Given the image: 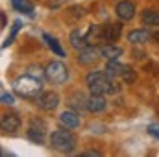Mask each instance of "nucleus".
<instances>
[{"instance_id": "6ab92c4d", "label": "nucleus", "mask_w": 159, "mask_h": 157, "mask_svg": "<svg viewBox=\"0 0 159 157\" xmlns=\"http://www.w3.org/2000/svg\"><path fill=\"white\" fill-rule=\"evenodd\" d=\"M70 44H72L76 50H83L85 46H89L87 41H85V35H81L78 30H74V32L70 34Z\"/></svg>"}, {"instance_id": "423d86ee", "label": "nucleus", "mask_w": 159, "mask_h": 157, "mask_svg": "<svg viewBox=\"0 0 159 157\" xmlns=\"http://www.w3.org/2000/svg\"><path fill=\"white\" fill-rule=\"evenodd\" d=\"M28 137L32 142H37V144H43L44 139H46V128L41 120H32L30 128H28Z\"/></svg>"}, {"instance_id": "ddd939ff", "label": "nucleus", "mask_w": 159, "mask_h": 157, "mask_svg": "<svg viewBox=\"0 0 159 157\" xmlns=\"http://www.w3.org/2000/svg\"><path fill=\"white\" fill-rule=\"evenodd\" d=\"M98 56H100V52H96L94 46H85L83 50H80L78 63H81V65H91V63H94L98 59Z\"/></svg>"}, {"instance_id": "a878e982", "label": "nucleus", "mask_w": 159, "mask_h": 157, "mask_svg": "<svg viewBox=\"0 0 159 157\" xmlns=\"http://www.w3.org/2000/svg\"><path fill=\"white\" fill-rule=\"evenodd\" d=\"M0 24L2 28H6V13H0Z\"/></svg>"}, {"instance_id": "f3484780", "label": "nucleus", "mask_w": 159, "mask_h": 157, "mask_svg": "<svg viewBox=\"0 0 159 157\" xmlns=\"http://www.w3.org/2000/svg\"><path fill=\"white\" fill-rule=\"evenodd\" d=\"M143 22H144L146 26H159V11L144 9V11H143Z\"/></svg>"}, {"instance_id": "5701e85b", "label": "nucleus", "mask_w": 159, "mask_h": 157, "mask_svg": "<svg viewBox=\"0 0 159 157\" xmlns=\"http://www.w3.org/2000/svg\"><path fill=\"white\" fill-rule=\"evenodd\" d=\"M15 100H13V96L9 94V92H2V104H6V105H11Z\"/></svg>"}, {"instance_id": "4468645a", "label": "nucleus", "mask_w": 159, "mask_h": 157, "mask_svg": "<svg viewBox=\"0 0 159 157\" xmlns=\"http://www.w3.org/2000/svg\"><path fill=\"white\" fill-rule=\"evenodd\" d=\"M100 56H102L104 59H107V61H111V59H119L120 56H122V48L115 46V44H106V46L100 48Z\"/></svg>"}, {"instance_id": "39448f33", "label": "nucleus", "mask_w": 159, "mask_h": 157, "mask_svg": "<svg viewBox=\"0 0 159 157\" xmlns=\"http://www.w3.org/2000/svg\"><path fill=\"white\" fill-rule=\"evenodd\" d=\"M35 102H37V105L43 111H54L59 105V96L56 92H52V91H46V92H41L35 98Z\"/></svg>"}, {"instance_id": "6e6552de", "label": "nucleus", "mask_w": 159, "mask_h": 157, "mask_svg": "<svg viewBox=\"0 0 159 157\" xmlns=\"http://www.w3.org/2000/svg\"><path fill=\"white\" fill-rule=\"evenodd\" d=\"M85 41L89 46H96L104 41V26H98V24H93L89 26L87 34H85Z\"/></svg>"}, {"instance_id": "9d476101", "label": "nucleus", "mask_w": 159, "mask_h": 157, "mask_svg": "<svg viewBox=\"0 0 159 157\" xmlns=\"http://www.w3.org/2000/svg\"><path fill=\"white\" fill-rule=\"evenodd\" d=\"M59 122H61L63 128H67V129H74V128H78L80 126V117H78L76 111L67 109V111H63V113L59 115Z\"/></svg>"}, {"instance_id": "f03ea898", "label": "nucleus", "mask_w": 159, "mask_h": 157, "mask_svg": "<svg viewBox=\"0 0 159 157\" xmlns=\"http://www.w3.org/2000/svg\"><path fill=\"white\" fill-rule=\"evenodd\" d=\"M13 89L17 94L24 96V98H37L43 91V83L34 74H22L13 81Z\"/></svg>"}, {"instance_id": "9b49d317", "label": "nucleus", "mask_w": 159, "mask_h": 157, "mask_svg": "<svg viewBox=\"0 0 159 157\" xmlns=\"http://www.w3.org/2000/svg\"><path fill=\"white\" fill-rule=\"evenodd\" d=\"M106 105H107V102H106L104 94H91L87 98V111H91V113H100L106 109Z\"/></svg>"}, {"instance_id": "7ed1b4c3", "label": "nucleus", "mask_w": 159, "mask_h": 157, "mask_svg": "<svg viewBox=\"0 0 159 157\" xmlns=\"http://www.w3.org/2000/svg\"><path fill=\"white\" fill-rule=\"evenodd\" d=\"M50 146L57 152H63V154H70L76 146V139L70 131L67 129H56L52 131L50 135Z\"/></svg>"}, {"instance_id": "a211bd4d", "label": "nucleus", "mask_w": 159, "mask_h": 157, "mask_svg": "<svg viewBox=\"0 0 159 157\" xmlns=\"http://www.w3.org/2000/svg\"><path fill=\"white\" fill-rule=\"evenodd\" d=\"M11 4H13V7H15L17 11L34 17V6H32L30 2H26V0H11Z\"/></svg>"}, {"instance_id": "1a4fd4ad", "label": "nucleus", "mask_w": 159, "mask_h": 157, "mask_svg": "<svg viewBox=\"0 0 159 157\" xmlns=\"http://www.w3.org/2000/svg\"><path fill=\"white\" fill-rule=\"evenodd\" d=\"M0 126H2V131H6V133H15V131L19 129V126H20V120H19L17 115H13V113H6V115H2Z\"/></svg>"}, {"instance_id": "20e7f679", "label": "nucleus", "mask_w": 159, "mask_h": 157, "mask_svg": "<svg viewBox=\"0 0 159 157\" xmlns=\"http://www.w3.org/2000/svg\"><path fill=\"white\" fill-rule=\"evenodd\" d=\"M44 76H46V79H48L50 83L61 85V83H65V81L69 79V69H67L61 61H52V63L46 65Z\"/></svg>"}, {"instance_id": "412c9836", "label": "nucleus", "mask_w": 159, "mask_h": 157, "mask_svg": "<svg viewBox=\"0 0 159 157\" xmlns=\"http://www.w3.org/2000/svg\"><path fill=\"white\" fill-rule=\"evenodd\" d=\"M20 26H22V22L20 20H15L13 22V28H11V32H9V35L4 39V43H2V48H6V46H9L11 43H13V39H15V35L19 34V30H20Z\"/></svg>"}, {"instance_id": "bb28decb", "label": "nucleus", "mask_w": 159, "mask_h": 157, "mask_svg": "<svg viewBox=\"0 0 159 157\" xmlns=\"http://www.w3.org/2000/svg\"><path fill=\"white\" fill-rule=\"evenodd\" d=\"M154 41L159 44V32H156V34H154Z\"/></svg>"}, {"instance_id": "393cba45", "label": "nucleus", "mask_w": 159, "mask_h": 157, "mask_svg": "<svg viewBox=\"0 0 159 157\" xmlns=\"http://www.w3.org/2000/svg\"><path fill=\"white\" fill-rule=\"evenodd\" d=\"M81 155H91V157H98V155H100V152H93V150H91V152H83Z\"/></svg>"}, {"instance_id": "aec40b11", "label": "nucleus", "mask_w": 159, "mask_h": 157, "mask_svg": "<svg viewBox=\"0 0 159 157\" xmlns=\"http://www.w3.org/2000/svg\"><path fill=\"white\" fill-rule=\"evenodd\" d=\"M122 67H124V65H120L119 59H111V61H107V65H106V72H107L109 76L117 78V76H120V72H122Z\"/></svg>"}, {"instance_id": "4be33fe9", "label": "nucleus", "mask_w": 159, "mask_h": 157, "mask_svg": "<svg viewBox=\"0 0 159 157\" xmlns=\"http://www.w3.org/2000/svg\"><path fill=\"white\" fill-rule=\"evenodd\" d=\"M124 83H131L133 79H135V70L129 67V65H124L122 67V72H120V76H119Z\"/></svg>"}, {"instance_id": "b1692460", "label": "nucleus", "mask_w": 159, "mask_h": 157, "mask_svg": "<svg viewBox=\"0 0 159 157\" xmlns=\"http://www.w3.org/2000/svg\"><path fill=\"white\" fill-rule=\"evenodd\" d=\"M148 133H150L152 137H156V139H159V126H156V124L148 126Z\"/></svg>"}, {"instance_id": "f8f14e48", "label": "nucleus", "mask_w": 159, "mask_h": 157, "mask_svg": "<svg viewBox=\"0 0 159 157\" xmlns=\"http://www.w3.org/2000/svg\"><path fill=\"white\" fill-rule=\"evenodd\" d=\"M122 34V26L119 22H107L104 26V41L106 43H115Z\"/></svg>"}, {"instance_id": "0eeeda50", "label": "nucleus", "mask_w": 159, "mask_h": 157, "mask_svg": "<svg viewBox=\"0 0 159 157\" xmlns=\"http://www.w3.org/2000/svg\"><path fill=\"white\" fill-rule=\"evenodd\" d=\"M115 11H117V15H119L120 20H131V19L135 17V6H133V2H129V0L119 2L117 7H115Z\"/></svg>"}, {"instance_id": "dca6fc26", "label": "nucleus", "mask_w": 159, "mask_h": 157, "mask_svg": "<svg viewBox=\"0 0 159 157\" xmlns=\"http://www.w3.org/2000/svg\"><path fill=\"white\" fill-rule=\"evenodd\" d=\"M43 39L46 41V44L50 46V50H52L56 56H59V57H63V56H65V50L61 48L59 41L56 39V37H52V35H48V34H43Z\"/></svg>"}, {"instance_id": "f257e3e1", "label": "nucleus", "mask_w": 159, "mask_h": 157, "mask_svg": "<svg viewBox=\"0 0 159 157\" xmlns=\"http://www.w3.org/2000/svg\"><path fill=\"white\" fill-rule=\"evenodd\" d=\"M87 85L91 94H113L119 91V83L106 70H94L87 76Z\"/></svg>"}, {"instance_id": "2eb2a0df", "label": "nucleus", "mask_w": 159, "mask_h": 157, "mask_svg": "<svg viewBox=\"0 0 159 157\" xmlns=\"http://www.w3.org/2000/svg\"><path fill=\"white\" fill-rule=\"evenodd\" d=\"M148 39H150V34H148L144 28H141V30H131V32L128 34V41L133 43V44H144V43H148Z\"/></svg>"}]
</instances>
